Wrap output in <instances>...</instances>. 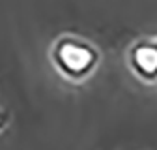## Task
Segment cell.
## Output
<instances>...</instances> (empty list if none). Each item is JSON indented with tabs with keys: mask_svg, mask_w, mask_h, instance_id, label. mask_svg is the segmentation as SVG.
Segmentation results:
<instances>
[{
	"mask_svg": "<svg viewBox=\"0 0 157 150\" xmlns=\"http://www.w3.org/2000/svg\"><path fill=\"white\" fill-rule=\"evenodd\" d=\"M125 66L140 83L157 85V40L139 38L125 51Z\"/></svg>",
	"mask_w": 157,
	"mask_h": 150,
	"instance_id": "cell-2",
	"label": "cell"
},
{
	"mask_svg": "<svg viewBox=\"0 0 157 150\" xmlns=\"http://www.w3.org/2000/svg\"><path fill=\"white\" fill-rule=\"evenodd\" d=\"M8 122H10V116H8V112L4 111V107L0 105V133L4 131V128L8 126Z\"/></svg>",
	"mask_w": 157,
	"mask_h": 150,
	"instance_id": "cell-3",
	"label": "cell"
},
{
	"mask_svg": "<svg viewBox=\"0 0 157 150\" xmlns=\"http://www.w3.org/2000/svg\"><path fill=\"white\" fill-rule=\"evenodd\" d=\"M155 40H157V36H155Z\"/></svg>",
	"mask_w": 157,
	"mask_h": 150,
	"instance_id": "cell-4",
	"label": "cell"
},
{
	"mask_svg": "<svg viewBox=\"0 0 157 150\" xmlns=\"http://www.w3.org/2000/svg\"><path fill=\"white\" fill-rule=\"evenodd\" d=\"M49 62L60 77L71 85H84L101 68V49L86 38L62 34L49 47Z\"/></svg>",
	"mask_w": 157,
	"mask_h": 150,
	"instance_id": "cell-1",
	"label": "cell"
}]
</instances>
